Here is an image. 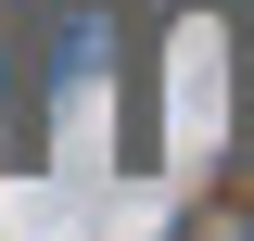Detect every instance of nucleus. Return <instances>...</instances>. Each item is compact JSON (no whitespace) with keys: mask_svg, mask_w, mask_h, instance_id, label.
Here are the masks:
<instances>
[{"mask_svg":"<svg viewBox=\"0 0 254 241\" xmlns=\"http://www.w3.org/2000/svg\"><path fill=\"white\" fill-rule=\"evenodd\" d=\"M229 241H254V216H242V229H229Z\"/></svg>","mask_w":254,"mask_h":241,"instance_id":"obj_1","label":"nucleus"}]
</instances>
